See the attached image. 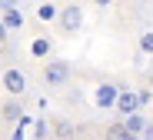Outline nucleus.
<instances>
[{
  "instance_id": "f257e3e1",
  "label": "nucleus",
  "mask_w": 153,
  "mask_h": 140,
  "mask_svg": "<svg viewBox=\"0 0 153 140\" xmlns=\"http://www.w3.org/2000/svg\"><path fill=\"white\" fill-rule=\"evenodd\" d=\"M40 80H43L47 90H60V87H67V80H70V64L60 60V57L47 60L43 70H40Z\"/></svg>"
},
{
  "instance_id": "f03ea898",
  "label": "nucleus",
  "mask_w": 153,
  "mask_h": 140,
  "mask_svg": "<svg viewBox=\"0 0 153 140\" xmlns=\"http://www.w3.org/2000/svg\"><path fill=\"white\" fill-rule=\"evenodd\" d=\"M0 87H4L7 97H23L30 90V80H27V73H23L20 67H7L4 73H0Z\"/></svg>"
},
{
  "instance_id": "7ed1b4c3",
  "label": "nucleus",
  "mask_w": 153,
  "mask_h": 140,
  "mask_svg": "<svg viewBox=\"0 0 153 140\" xmlns=\"http://www.w3.org/2000/svg\"><path fill=\"white\" fill-rule=\"evenodd\" d=\"M57 27H60V34H63V37H73V34L83 27V7H80V4H67V7L60 10Z\"/></svg>"
},
{
  "instance_id": "20e7f679",
  "label": "nucleus",
  "mask_w": 153,
  "mask_h": 140,
  "mask_svg": "<svg viewBox=\"0 0 153 140\" xmlns=\"http://www.w3.org/2000/svg\"><path fill=\"white\" fill-rule=\"evenodd\" d=\"M137 107H143L140 103V94L133 90V87H120V97H117V114H137Z\"/></svg>"
},
{
  "instance_id": "39448f33",
  "label": "nucleus",
  "mask_w": 153,
  "mask_h": 140,
  "mask_svg": "<svg viewBox=\"0 0 153 140\" xmlns=\"http://www.w3.org/2000/svg\"><path fill=\"white\" fill-rule=\"evenodd\" d=\"M103 140H137V133L126 120H113V124L103 127Z\"/></svg>"
},
{
  "instance_id": "423d86ee",
  "label": "nucleus",
  "mask_w": 153,
  "mask_h": 140,
  "mask_svg": "<svg viewBox=\"0 0 153 140\" xmlns=\"http://www.w3.org/2000/svg\"><path fill=\"white\" fill-rule=\"evenodd\" d=\"M0 120H7V124L23 120V103H20V97H7L4 103H0Z\"/></svg>"
},
{
  "instance_id": "0eeeda50",
  "label": "nucleus",
  "mask_w": 153,
  "mask_h": 140,
  "mask_svg": "<svg viewBox=\"0 0 153 140\" xmlns=\"http://www.w3.org/2000/svg\"><path fill=\"white\" fill-rule=\"evenodd\" d=\"M60 10H63V4H57V0H43V4L37 7V20L40 23H57L60 20Z\"/></svg>"
},
{
  "instance_id": "6e6552de",
  "label": "nucleus",
  "mask_w": 153,
  "mask_h": 140,
  "mask_svg": "<svg viewBox=\"0 0 153 140\" xmlns=\"http://www.w3.org/2000/svg\"><path fill=\"white\" fill-rule=\"evenodd\" d=\"M53 137L57 140H76V127L60 117V120H53Z\"/></svg>"
},
{
  "instance_id": "1a4fd4ad",
  "label": "nucleus",
  "mask_w": 153,
  "mask_h": 140,
  "mask_svg": "<svg viewBox=\"0 0 153 140\" xmlns=\"http://www.w3.org/2000/svg\"><path fill=\"white\" fill-rule=\"evenodd\" d=\"M117 97H120V90L110 87V83H103V87L97 90V103L100 107H117Z\"/></svg>"
},
{
  "instance_id": "9d476101",
  "label": "nucleus",
  "mask_w": 153,
  "mask_h": 140,
  "mask_svg": "<svg viewBox=\"0 0 153 140\" xmlns=\"http://www.w3.org/2000/svg\"><path fill=\"white\" fill-rule=\"evenodd\" d=\"M4 23H7V30H17V27H23V13L20 10H7L4 13Z\"/></svg>"
},
{
  "instance_id": "9b49d317",
  "label": "nucleus",
  "mask_w": 153,
  "mask_h": 140,
  "mask_svg": "<svg viewBox=\"0 0 153 140\" xmlns=\"http://www.w3.org/2000/svg\"><path fill=\"white\" fill-rule=\"evenodd\" d=\"M140 53L153 57V30H143V34H140Z\"/></svg>"
},
{
  "instance_id": "f8f14e48",
  "label": "nucleus",
  "mask_w": 153,
  "mask_h": 140,
  "mask_svg": "<svg viewBox=\"0 0 153 140\" xmlns=\"http://www.w3.org/2000/svg\"><path fill=\"white\" fill-rule=\"evenodd\" d=\"M33 53H37V57H43V53H50V43H47V40H37V43H33Z\"/></svg>"
},
{
  "instance_id": "ddd939ff",
  "label": "nucleus",
  "mask_w": 153,
  "mask_h": 140,
  "mask_svg": "<svg viewBox=\"0 0 153 140\" xmlns=\"http://www.w3.org/2000/svg\"><path fill=\"white\" fill-rule=\"evenodd\" d=\"M7 37H10V30H7V23H4V20H0V50H4V47H7Z\"/></svg>"
},
{
  "instance_id": "4468645a",
  "label": "nucleus",
  "mask_w": 153,
  "mask_h": 140,
  "mask_svg": "<svg viewBox=\"0 0 153 140\" xmlns=\"http://www.w3.org/2000/svg\"><path fill=\"white\" fill-rule=\"evenodd\" d=\"M0 10H4V13L7 10H17V0H0Z\"/></svg>"
},
{
  "instance_id": "2eb2a0df",
  "label": "nucleus",
  "mask_w": 153,
  "mask_h": 140,
  "mask_svg": "<svg viewBox=\"0 0 153 140\" xmlns=\"http://www.w3.org/2000/svg\"><path fill=\"white\" fill-rule=\"evenodd\" d=\"M143 140H153V124H150V127L143 130Z\"/></svg>"
},
{
  "instance_id": "dca6fc26",
  "label": "nucleus",
  "mask_w": 153,
  "mask_h": 140,
  "mask_svg": "<svg viewBox=\"0 0 153 140\" xmlns=\"http://www.w3.org/2000/svg\"><path fill=\"white\" fill-rule=\"evenodd\" d=\"M97 4H110V0H97Z\"/></svg>"
},
{
  "instance_id": "f3484780",
  "label": "nucleus",
  "mask_w": 153,
  "mask_h": 140,
  "mask_svg": "<svg viewBox=\"0 0 153 140\" xmlns=\"http://www.w3.org/2000/svg\"><path fill=\"white\" fill-rule=\"evenodd\" d=\"M76 140H80V137H76Z\"/></svg>"
}]
</instances>
